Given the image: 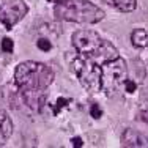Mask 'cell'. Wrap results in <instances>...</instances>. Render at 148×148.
I'll return each instance as SVG.
<instances>
[{
    "instance_id": "cell-1",
    "label": "cell",
    "mask_w": 148,
    "mask_h": 148,
    "mask_svg": "<svg viewBox=\"0 0 148 148\" xmlns=\"http://www.w3.org/2000/svg\"><path fill=\"white\" fill-rule=\"evenodd\" d=\"M73 46L74 51L80 55L87 57L96 65L103 66L110 60L118 58V51L112 43L101 38L93 30H79L73 35Z\"/></svg>"
},
{
    "instance_id": "cell-2",
    "label": "cell",
    "mask_w": 148,
    "mask_h": 148,
    "mask_svg": "<svg viewBox=\"0 0 148 148\" xmlns=\"http://www.w3.org/2000/svg\"><path fill=\"white\" fill-rule=\"evenodd\" d=\"M54 14L77 24H96L104 19V11L90 0H55Z\"/></svg>"
},
{
    "instance_id": "cell-3",
    "label": "cell",
    "mask_w": 148,
    "mask_h": 148,
    "mask_svg": "<svg viewBox=\"0 0 148 148\" xmlns=\"http://www.w3.org/2000/svg\"><path fill=\"white\" fill-rule=\"evenodd\" d=\"M14 82L19 90H46L54 82V71L41 62H22L14 71Z\"/></svg>"
},
{
    "instance_id": "cell-4",
    "label": "cell",
    "mask_w": 148,
    "mask_h": 148,
    "mask_svg": "<svg viewBox=\"0 0 148 148\" xmlns=\"http://www.w3.org/2000/svg\"><path fill=\"white\" fill-rule=\"evenodd\" d=\"M68 63L71 71L76 74L79 82L85 90L96 93L103 90V82H101V66L91 62L87 57L80 55L79 52L68 55Z\"/></svg>"
},
{
    "instance_id": "cell-5",
    "label": "cell",
    "mask_w": 148,
    "mask_h": 148,
    "mask_svg": "<svg viewBox=\"0 0 148 148\" xmlns=\"http://www.w3.org/2000/svg\"><path fill=\"white\" fill-rule=\"evenodd\" d=\"M128 77V68L123 58H115L104 63L101 66V82H103V91L112 95L117 91L121 85H125Z\"/></svg>"
},
{
    "instance_id": "cell-6",
    "label": "cell",
    "mask_w": 148,
    "mask_h": 148,
    "mask_svg": "<svg viewBox=\"0 0 148 148\" xmlns=\"http://www.w3.org/2000/svg\"><path fill=\"white\" fill-rule=\"evenodd\" d=\"M29 13V6L24 0H0V24L6 30H11Z\"/></svg>"
},
{
    "instance_id": "cell-7",
    "label": "cell",
    "mask_w": 148,
    "mask_h": 148,
    "mask_svg": "<svg viewBox=\"0 0 148 148\" xmlns=\"http://www.w3.org/2000/svg\"><path fill=\"white\" fill-rule=\"evenodd\" d=\"M21 98L27 107L40 112L46 104V93L44 90H21Z\"/></svg>"
},
{
    "instance_id": "cell-8",
    "label": "cell",
    "mask_w": 148,
    "mask_h": 148,
    "mask_svg": "<svg viewBox=\"0 0 148 148\" xmlns=\"http://www.w3.org/2000/svg\"><path fill=\"white\" fill-rule=\"evenodd\" d=\"M121 143L125 147H148V137L134 129H125L121 134Z\"/></svg>"
},
{
    "instance_id": "cell-9",
    "label": "cell",
    "mask_w": 148,
    "mask_h": 148,
    "mask_svg": "<svg viewBox=\"0 0 148 148\" xmlns=\"http://www.w3.org/2000/svg\"><path fill=\"white\" fill-rule=\"evenodd\" d=\"M13 134V121L5 110L0 109V145L6 142Z\"/></svg>"
},
{
    "instance_id": "cell-10",
    "label": "cell",
    "mask_w": 148,
    "mask_h": 148,
    "mask_svg": "<svg viewBox=\"0 0 148 148\" xmlns=\"http://www.w3.org/2000/svg\"><path fill=\"white\" fill-rule=\"evenodd\" d=\"M106 2L123 13H131L137 8V0H106Z\"/></svg>"
},
{
    "instance_id": "cell-11",
    "label": "cell",
    "mask_w": 148,
    "mask_h": 148,
    "mask_svg": "<svg viewBox=\"0 0 148 148\" xmlns=\"http://www.w3.org/2000/svg\"><path fill=\"white\" fill-rule=\"evenodd\" d=\"M131 41L136 47H147L148 46V33L143 29H137L132 32L131 35Z\"/></svg>"
},
{
    "instance_id": "cell-12",
    "label": "cell",
    "mask_w": 148,
    "mask_h": 148,
    "mask_svg": "<svg viewBox=\"0 0 148 148\" xmlns=\"http://www.w3.org/2000/svg\"><path fill=\"white\" fill-rule=\"evenodd\" d=\"M13 49H14V43L10 38H3L2 40V51L6 52V54H11Z\"/></svg>"
},
{
    "instance_id": "cell-13",
    "label": "cell",
    "mask_w": 148,
    "mask_h": 148,
    "mask_svg": "<svg viewBox=\"0 0 148 148\" xmlns=\"http://www.w3.org/2000/svg\"><path fill=\"white\" fill-rule=\"evenodd\" d=\"M36 46L41 49V51H44V52L51 51V47H52V44L49 43L47 40H44V38H41V40H38V41H36Z\"/></svg>"
},
{
    "instance_id": "cell-14",
    "label": "cell",
    "mask_w": 148,
    "mask_h": 148,
    "mask_svg": "<svg viewBox=\"0 0 148 148\" xmlns=\"http://www.w3.org/2000/svg\"><path fill=\"white\" fill-rule=\"evenodd\" d=\"M90 114H91V117H93V118H99L103 112H101V109L98 107L96 104H93V106H91V109H90Z\"/></svg>"
},
{
    "instance_id": "cell-15",
    "label": "cell",
    "mask_w": 148,
    "mask_h": 148,
    "mask_svg": "<svg viewBox=\"0 0 148 148\" xmlns=\"http://www.w3.org/2000/svg\"><path fill=\"white\" fill-rule=\"evenodd\" d=\"M125 87H126V91H128V93H132V91H136V88H137L136 82H132V80H129V79H126Z\"/></svg>"
},
{
    "instance_id": "cell-16",
    "label": "cell",
    "mask_w": 148,
    "mask_h": 148,
    "mask_svg": "<svg viewBox=\"0 0 148 148\" xmlns=\"http://www.w3.org/2000/svg\"><path fill=\"white\" fill-rule=\"evenodd\" d=\"M68 103H69V99H65V98H58V99H57V106H55V114H57V112H58L62 107H65V106L68 104Z\"/></svg>"
},
{
    "instance_id": "cell-17",
    "label": "cell",
    "mask_w": 148,
    "mask_h": 148,
    "mask_svg": "<svg viewBox=\"0 0 148 148\" xmlns=\"http://www.w3.org/2000/svg\"><path fill=\"white\" fill-rule=\"evenodd\" d=\"M71 143H73V147H82V145H84L80 137H73V139H71Z\"/></svg>"
},
{
    "instance_id": "cell-18",
    "label": "cell",
    "mask_w": 148,
    "mask_h": 148,
    "mask_svg": "<svg viewBox=\"0 0 148 148\" xmlns=\"http://www.w3.org/2000/svg\"><path fill=\"white\" fill-rule=\"evenodd\" d=\"M139 118L142 120V121H145V123H148V110H142L139 114Z\"/></svg>"
}]
</instances>
